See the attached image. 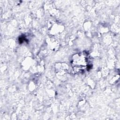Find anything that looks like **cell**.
I'll return each instance as SVG.
<instances>
[{
  "instance_id": "6da1fadb",
  "label": "cell",
  "mask_w": 120,
  "mask_h": 120,
  "mask_svg": "<svg viewBox=\"0 0 120 120\" xmlns=\"http://www.w3.org/2000/svg\"><path fill=\"white\" fill-rule=\"evenodd\" d=\"M88 55L84 52L74 54L72 58L71 66L75 72L82 73L90 69L91 66L89 63Z\"/></svg>"
}]
</instances>
